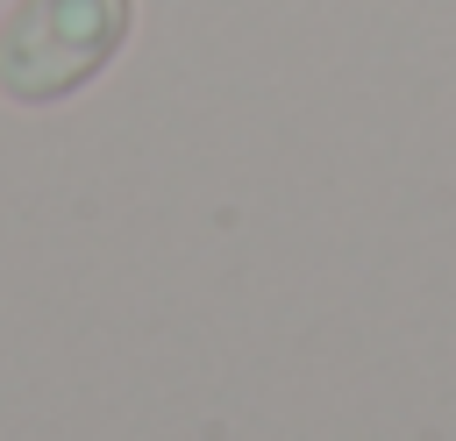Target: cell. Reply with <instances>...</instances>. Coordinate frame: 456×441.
I'll return each mask as SVG.
<instances>
[{"label": "cell", "mask_w": 456, "mask_h": 441, "mask_svg": "<svg viewBox=\"0 0 456 441\" xmlns=\"http://www.w3.org/2000/svg\"><path fill=\"white\" fill-rule=\"evenodd\" d=\"M135 28V0H7L0 14V100L64 107L78 100Z\"/></svg>", "instance_id": "obj_1"}]
</instances>
